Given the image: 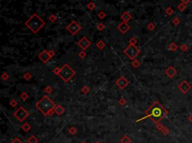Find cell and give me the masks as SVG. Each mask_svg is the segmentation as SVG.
Wrapping results in <instances>:
<instances>
[{"instance_id":"1","label":"cell","mask_w":192,"mask_h":143,"mask_svg":"<svg viewBox=\"0 0 192 143\" xmlns=\"http://www.w3.org/2000/svg\"><path fill=\"white\" fill-rule=\"evenodd\" d=\"M145 114L146 117L143 118H150L155 123L158 124L165 117L167 114V111L158 101H155L146 111Z\"/></svg>"},{"instance_id":"2","label":"cell","mask_w":192,"mask_h":143,"mask_svg":"<svg viewBox=\"0 0 192 143\" xmlns=\"http://www.w3.org/2000/svg\"><path fill=\"white\" fill-rule=\"evenodd\" d=\"M45 21L36 13H34L25 22V26L34 34H37L45 26Z\"/></svg>"},{"instance_id":"3","label":"cell","mask_w":192,"mask_h":143,"mask_svg":"<svg viewBox=\"0 0 192 143\" xmlns=\"http://www.w3.org/2000/svg\"><path fill=\"white\" fill-rule=\"evenodd\" d=\"M35 107L44 115H48L49 112L51 110L54 109V108L56 107V104L48 96H44L41 100L36 103Z\"/></svg>"},{"instance_id":"4","label":"cell","mask_w":192,"mask_h":143,"mask_svg":"<svg viewBox=\"0 0 192 143\" xmlns=\"http://www.w3.org/2000/svg\"><path fill=\"white\" fill-rule=\"evenodd\" d=\"M76 75V71L68 64H65L61 67L59 77L65 82H68Z\"/></svg>"},{"instance_id":"5","label":"cell","mask_w":192,"mask_h":143,"mask_svg":"<svg viewBox=\"0 0 192 143\" xmlns=\"http://www.w3.org/2000/svg\"><path fill=\"white\" fill-rule=\"evenodd\" d=\"M123 52H124V54L126 56H128L131 60H134L138 55L140 54L141 50L137 47L134 46V45L129 44L123 50Z\"/></svg>"},{"instance_id":"6","label":"cell","mask_w":192,"mask_h":143,"mask_svg":"<svg viewBox=\"0 0 192 143\" xmlns=\"http://www.w3.org/2000/svg\"><path fill=\"white\" fill-rule=\"evenodd\" d=\"M14 116L17 120H19V122H22L29 116V112L23 107H20L14 112Z\"/></svg>"},{"instance_id":"7","label":"cell","mask_w":192,"mask_h":143,"mask_svg":"<svg viewBox=\"0 0 192 143\" xmlns=\"http://www.w3.org/2000/svg\"><path fill=\"white\" fill-rule=\"evenodd\" d=\"M81 29H82L81 26L77 22H76L75 20H73L72 22H71L66 27V29L72 35H76L80 31Z\"/></svg>"},{"instance_id":"8","label":"cell","mask_w":192,"mask_h":143,"mask_svg":"<svg viewBox=\"0 0 192 143\" xmlns=\"http://www.w3.org/2000/svg\"><path fill=\"white\" fill-rule=\"evenodd\" d=\"M91 44H92V42L90 41H89V39L86 37H83L82 38H80V41L77 42V45L80 46L82 48V50L84 51L86 50Z\"/></svg>"},{"instance_id":"9","label":"cell","mask_w":192,"mask_h":143,"mask_svg":"<svg viewBox=\"0 0 192 143\" xmlns=\"http://www.w3.org/2000/svg\"><path fill=\"white\" fill-rule=\"evenodd\" d=\"M51 58L52 57L49 54V52L46 50H43L41 53H39V55H38V58H39L44 64H47L50 60Z\"/></svg>"},{"instance_id":"10","label":"cell","mask_w":192,"mask_h":143,"mask_svg":"<svg viewBox=\"0 0 192 143\" xmlns=\"http://www.w3.org/2000/svg\"><path fill=\"white\" fill-rule=\"evenodd\" d=\"M116 86L120 88L121 89H124L125 88H126V86L129 84V81L125 77H120L119 79H116Z\"/></svg>"},{"instance_id":"11","label":"cell","mask_w":192,"mask_h":143,"mask_svg":"<svg viewBox=\"0 0 192 143\" xmlns=\"http://www.w3.org/2000/svg\"><path fill=\"white\" fill-rule=\"evenodd\" d=\"M117 29L122 34H126L131 29V26L128 24V22L122 21L117 26Z\"/></svg>"},{"instance_id":"12","label":"cell","mask_w":192,"mask_h":143,"mask_svg":"<svg viewBox=\"0 0 192 143\" xmlns=\"http://www.w3.org/2000/svg\"><path fill=\"white\" fill-rule=\"evenodd\" d=\"M132 18V16H131V14L128 11H125L123 14H122L121 15V19L122 20V21H124V22H129L131 20Z\"/></svg>"},{"instance_id":"13","label":"cell","mask_w":192,"mask_h":143,"mask_svg":"<svg viewBox=\"0 0 192 143\" xmlns=\"http://www.w3.org/2000/svg\"><path fill=\"white\" fill-rule=\"evenodd\" d=\"M54 112L58 115H61L65 112V109L60 105H56V107L54 108Z\"/></svg>"},{"instance_id":"14","label":"cell","mask_w":192,"mask_h":143,"mask_svg":"<svg viewBox=\"0 0 192 143\" xmlns=\"http://www.w3.org/2000/svg\"><path fill=\"white\" fill-rule=\"evenodd\" d=\"M165 73H166V74L167 75L168 77H173L174 76V75H175V73H176V71H175V70L172 67H170L168 69H167V70H166Z\"/></svg>"},{"instance_id":"15","label":"cell","mask_w":192,"mask_h":143,"mask_svg":"<svg viewBox=\"0 0 192 143\" xmlns=\"http://www.w3.org/2000/svg\"><path fill=\"white\" fill-rule=\"evenodd\" d=\"M21 129L23 130L24 132L27 133V132H29L30 130L32 129V127L30 126V124H29L28 123H24L21 126Z\"/></svg>"},{"instance_id":"16","label":"cell","mask_w":192,"mask_h":143,"mask_svg":"<svg viewBox=\"0 0 192 143\" xmlns=\"http://www.w3.org/2000/svg\"><path fill=\"white\" fill-rule=\"evenodd\" d=\"M96 47H97L100 50H102L106 47V44H105V43H104L103 41L100 40V41H98V43H96Z\"/></svg>"},{"instance_id":"17","label":"cell","mask_w":192,"mask_h":143,"mask_svg":"<svg viewBox=\"0 0 192 143\" xmlns=\"http://www.w3.org/2000/svg\"><path fill=\"white\" fill-rule=\"evenodd\" d=\"M38 139L35 136H33V135L30 136L29 137V139H27V142L28 143H38Z\"/></svg>"},{"instance_id":"18","label":"cell","mask_w":192,"mask_h":143,"mask_svg":"<svg viewBox=\"0 0 192 143\" xmlns=\"http://www.w3.org/2000/svg\"><path fill=\"white\" fill-rule=\"evenodd\" d=\"M131 65L134 67V68H138L140 66V62L137 59H134L131 62Z\"/></svg>"},{"instance_id":"19","label":"cell","mask_w":192,"mask_h":143,"mask_svg":"<svg viewBox=\"0 0 192 143\" xmlns=\"http://www.w3.org/2000/svg\"><path fill=\"white\" fill-rule=\"evenodd\" d=\"M95 2H89L88 4H87V5H86V7H87V8L89 9V10H90V11H93L95 8Z\"/></svg>"},{"instance_id":"20","label":"cell","mask_w":192,"mask_h":143,"mask_svg":"<svg viewBox=\"0 0 192 143\" xmlns=\"http://www.w3.org/2000/svg\"><path fill=\"white\" fill-rule=\"evenodd\" d=\"M120 142L122 143H130L131 142V139L128 136H124L123 137H122L120 140Z\"/></svg>"},{"instance_id":"21","label":"cell","mask_w":192,"mask_h":143,"mask_svg":"<svg viewBox=\"0 0 192 143\" xmlns=\"http://www.w3.org/2000/svg\"><path fill=\"white\" fill-rule=\"evenodd\" d=\"M97 29L98 30V31H100V32L104 31V30L105 29V26H104V24H103L102 22H99V23L97 25Z\"/></svg>"},{"instance_id":"22","label":"cell","mask_w":192,"mask_h":143,"mask_svg":"<svg viewBox=\"0 0 192 143\" xmlns=\"http://www.w3.org/2000/svg\"><path fill=\"white\" fill-rule=\"evenodd\" d=\"M106 16H107V14H106V13L104 11H99L98 12V17L101 19V20H103V19H104L105 17H106Z\"/></svg>"},{"instance_id":"23","label":"cell","mask_w":192,"mask_h":143,"mask_svg":"<svg viewBox=\"0 0 192 143\" xmlns=\"http://www.w3.org/2000/svg\"><path fill=\"white\" fill-rule=\"evenodd\" d=\"M90 91V88L88 87V86H83L82 88H81V92L83 94H88Z\"/></svg>"},{"instance_id":"24","label":"cell","mask_w":192,"mask_h":143,"mask_svg":"<svg viewBox=\"0 0 192 143\" xmlns=\"http://www.w3.org/2000/svg\"><path fill=\"white\" fill-rule=\"evenodd\" d=\"M20 98L23 100H27L29 98V94L26 92H22V94H20Z\"/></svg>"},{"instance_id":"25","label":"cell","mask_w":192,"mask_h":143,"mask_svg":"<svg viewBox=\"0 0 192 143\" xmlns=\"http://www.w3.org/2000/svg\"><path fill=\"white\" fill-rule=\"evenodd\" d=\"M1 78H2V80L6 81V80L8 79V78H9V75H8V73H7L6 72H4V73H2V75H1Z\"/></svg>"},{"instance_id":"26","label":"cell","mask_w":192,"mask_h":143,"mask_svg":"<svg viewBox=\"0 0 192 143\" xmlns=\"http://www.w3.org/2000/svg\"><path fill=\"white\" fill-rule=\"evenodd\" d=\"M32 74L30 73H29V72H26V73H24V75H23V78L26 79V80H27V81H29V80H30L32 79Z\"/></svg>"},{"instance_id":"27","label":"cell","mask_w":192,"mask_h":143,"mask_svg":"<svg viewBox=\"0 0 192 143\" xmlns=\"http://www.w3.org/2000/svg\"><path fill=\"white\" fill-rule=\"evenodd\" d=\"M49 20L51 22H55L56 20H57V17L54 14H51L50 16L49 17Z\"/></svg>"},{"instance_id":"28","label":"cell","mask_w":192,"mask_h":143,"mask_svg":"<svg viewBox=\"0 0 192 143\" xmlns=\"http://www.w3.org/2000/svg\"><path fill=\"white\" fill-rule=\"evenodd\" d=\"M179 88L182 90V92H185L187 91V89H188V88H186V82H183V83H182L179 86Z\"/></svg>"},{"instance_id":"29","label":"cell","mask_w":192,"mask_h":143,"mask_svg":"<svg viewBox=\"0 0 192 143\" xmlns=\"http://www.w3.org/2000/svg\"><path fill=\"white\" fill-rule=\"evenodd\" d=\"M68 132H69V133L71 134V135H74V134L77 133V129H76V127H70V128L68 129Z\"/></svg>"},{"instance_id":"30","label":"cell","mask_w":192,"mask_h":143,"mask_svg":"<svg viewBox=\"0 0 192 143\" xmlns=\"http://www.w3.org/2000/svg\"><path fill=\"white\" fill-rule=\"evenodd\" d=\"M44 92L47 93V94H50L52 92H53V88H52V87L51 86H46L45 88H44Z\"/></svg>"},{"instance_id":"31","label":"cell","mask_w":192,"mask_h":143,"mask_svg":"<svg viewBox=\"0 0 192 143\" xmlns=\"http://www.w3.org/2000/svg\"><path fill=\"white\" fill-rule=\"evenodd\" d=\"M137 43V40L135 38V37H131V38H130V40H129V44H132V45H134V46H136Z\"/></svg>"},{"instance_id":"32","label":"cell","mask_w":192,"mask_h":143,"mask_svg":"<svg viewBox=\"0 0 192 143\" xmlns=\"http://www.w3.org/2000/svg\"><path fill=\"white\" fill-rule=\"evenodd\" d=\"M155 25L152 23V22H150V23H149L147 25V29L148 30H149V31H153V30L155 29Z\"/></svg>"},{"instance_id":"33","label":"cell","mask_w":192,"mask_h":143,"mask_svg":"<svg viewBox=\"0 0 192 143\" xmlns=\"http://www.w3.org/2000/svg\"><path fill=\"white\" fill-rule=\"evenodd\" d=\"M79 57L81 58H84L86 56V52L84 51V50H82L79 52V54H78Z\"/></svg>"},{"instance_id":"34","label":"cell","mask_w":192,"mask_h":143,"mask_svg":"<svg viewBox=\"0 0 192 143\" xmlns=\"http://www.w3.org/2000/svg\"><path fill=\"white\" fill-rule=\"evenodd\" d=\"M10 105H11V106L12 107H17V100H14V99L11 100L10 101Z\"/></svg>"},{"instance_id":"35","label":"cell","mask_w":192,"mask_h":143,"mask_svg":"<svg viewBox=\"0 0 192 143\" xmlns=\"http://www.w3.org/2000/svg\"><path fill=\"white\" fill-rule=\"evenodd\" d=\"M119 103L121 105V106H124V105H125V103H126L125 99L123 98V97H121V98L119 99Z\"/></svg>"},{"instance_id":"36","label":"cell","mask_w":192,"mask_h":143,"mask_svg":"<svg viewBox=\"0 0 192 143\" xmlns=\"http://www.w3.org/2000/svg\"><path fill=\"white\" fill-rule=\"evenodd\" d=\"M60 70H61V68H59V67H55V68L53 70V73L59 76V74L60 73Z\"/></svg>"},{"instance_id":"37","label":"cell","mask_w":192,"mask_h":143,"mask_svg":"<svg viewBox=\"0 0 192 143\" xmlns=\"http://www.w3.org/2000/svg\"><path fill=\"white\" fill-rule=\"evenodd\" d=\"M173 9L171 8L170 7H168L166 9V13L168 15H171L173 14Z\"/></svg>"},{"instance_id":"38","label":"cell","mask_w":192,"mask_h":143,"mask_svg":"<svg viewBox=\"0 0 192 143\" xmlns=\"http://www.w3.org/2000/svg\"><path fill=\"white\" fill-rule=\"evenodd\" d=\"M156 127H157V129H158V130H162V129L164 128V127L162 124H160V123H158V124H157V125H156Z\"/></svg>"},{"instance_id":"39","label":"cell","mask_w":192,"mask_h":143,"mask_svg":"<svg viewBox=\"0 0 192 143\" xmlns=\"http://www.w3.org/2000/svg\"><path fill=\"white\" fill-rule=\"evenodd\" d=\"M161 132H162L164 135H166V134H167L169 133V130L167 128V127H164V128L161 130Z\"/></svg>"},{"instance_id":"40","label":"cell","mask_w":192,"mask_h":143,"mask_svg":"<svg viewBox=\"0 0 192 143\" xmlns=\"http://www.w3.org/2000/svg\"><path fill=\"white\" fill-rule=\"evenodd\" d=\"M11 143H23L18 138H15L13 141H12V142H11Z\"/></svg>"},{"instance_id":"41","label":"cell","mask_w":192,"mask_h":143,"mask_svg":"<svg viewBox=\"0 0 192 143\" xmlns=\"http://www.w3.org/2000/svg\"><path fill=\"white\" fill-rule=\"evenodd\" d=\"M170 50H175L176 48V45H175L174 43H171V44H170Z\"/></svg>"},{"instance_id":"42","label":"cell","mask_w":192,"mask_h":143,"mask_svg":"<svg viewBox=\"0 0 192 143\" xmlns=\"http://www.w3.org/2000/svg\"><path fill=\"white\" fill-rule=\"evenodd\" d=\"M48 52H49V54L50 55V56H51V57H53V56H54V55H55V52H54V51L52 50H49Z\"/></svg>"},{"instance_id":"43","label":"cell","mask_w":192,"mask_h":143,"mask_svg":"<svg viewBox=\"0 0 192 143\" xmlns=\"http://www.w3.org/2000/svg\"><path fill=\"white\" fill-rule=\"evenodd\" d=\"M178 7H179V9H180L181 11H182V10H183L184 8H185V5H182H182H179L178 6Z\"/></svg>"},{"instance_id":"44","label":"cell","mask_w":192,"mask_h":143,"mask_svg":"<svg viewBox=\"0 0 192 143\" xmlns=\"http://www.w3.org/2000/svg\"><path fill=\"white\" fill-rule=\"evenodd\" d=\"M179 22V20H178V19H175L174 20H173V23L175 24V25H177L178 23Z\"/></svg>"},{"instance_id":"45","label":"cell","mask_w":192,"mask_h":143,"mask_svg":"<svg viewBox=\"0 0 192 143\" xmlns=\"http://www.w3.org/2000/svg\"><path fill=\"white\" fill-rule=\"evenodd\" d=\"M182 2H185V3H186V2H188V0H182Z\"/></svg>"},{"instance_id":"46","label":"cell","mask_w":192,"mask_h":143,"mask_svg":"<svg viewBox=\"0 0 192 143\" xmlns=\"http://www.w3.org/2000/svg\"><path fill=\"white\" fill-rule=\"evenodd\" d=\"M81 143H86V142H82Z\"/></svg>"},{"instance_id":"47","label":"cell","mask_w":192,"mask_h":143,"mask_svg":"<svg viewBox=\"0 0 192 143\" xmlns=\"http://www.w3.org/2000/svg\"><path fill=\"white\" fill-rule=\"evenodd\" d=\"M95 143H100V142H96Z\"/></svg>"}]
</instances>
